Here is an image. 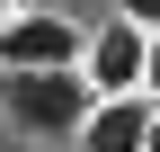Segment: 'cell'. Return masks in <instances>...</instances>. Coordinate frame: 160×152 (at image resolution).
<instances>
[{
    "mask_svg": "<svg viewBox=\"0 0 160 152\" xmlns=\"http://www.w3.org/2000/svg\"><path fill=\"white\" fill-rule=\"evenodd\" d=\"M0 107H9L18 134H36V143H71L80 117H89L98 99H89L80 72H0Z\"/></svg>",
    "mask_w": 160,
    "mask_h": 152,
    "instance_id": "cell-1",
    "label": "cell"
},
{
    "mask_svg": "<svg viewBox=\"0 0 160 152\" xmlns=\"http://www.w3.org/2000/svg\"><path fill=\"white\" fill-rule=\"evenodd\" d=\"M80 36L62 9H9L0 27V72H80Z\"/></svg>",
    "mask_w": 160,
    "mask_h": 152,
    "instance_id": "cell-2",
    "label": "cell"
},
{
    "mask_svg": "<svg viewBox=\"0 0 160 152\" xmlns=\"http://www.w3.org/2000/svg\"><path fill=\"white\" fill-rule=\"evenodd\" d=\"M142 45L151 36L133 27V18H107L98 36H80V81H89V99H133V90H142Z\"/></svg>",
    "mask_w": 160,
    "mask_h": 152,
    "instance_id": "cell-3",
    "label": "cell"
},
{
    "mask_svg": "<svg viewBox=\"0 0 160 152\" xmlns=\"http://www.w3.org/2000/svg\"><path fill=\"white\" fill-rule=\"evenodd\" d=\"M151 107L160 99H142V90H133V99H98L89 117H80V152H142V134H151Z\"/></svg>",
    "mask_w": 160,
    "mask_h": 152,
    "instance_id": "cell-4",
    "label": "cell"
},
{
    "mask_svg": "<svg viewBox=\"0 0 160 152\" xmlns=\"http://www.w3.org/2000/svg\"><path fill=\"white\" fill-rule=\"evenodd\" d=\"M116 18H133V27L151 36V27H160V0H116Z\"/></svg>",
    "mask_w": 160,
    "mask_h": 152,
    "instance_id": "cell-5",
    "label": "cell"
},
{
    "mask_svg": "<svg viewBox=\"0 0 160 152\" xmlns=\"http://www.w3.org/2000/svg\"><path fill=\"white\" fill-rule=\"evenodd\" d=\"M142 99H160V27H151V45H142Z\"/></svg>",
    "mask_w": 160,
    "mask_h": 152,
    "instance_id": "cell-6",
    "label": "cell"
},
{
    "mask_svg": "<svg viewBox=\"0 0 160 152\" xmlns=\"http://www.w3.org/2000/svg\"><path fill=\"white\" fill-rule=\"evenodd\" d=\"M142 152H160V107H151V134H142Z\"/></svg>",
    "mask_w": 160,
    "mask_h": 152,
    "instance_id": "cell-7",
    "label": "cell"
},
{
    "mask_svg": "<svg viewBox=\"0 0 160 152\" xmlns=\"http://www.w3.org/2000/svg\"><path fill=\"white\" fill-rule=\"evenodd\" d=\"M9 9H18V0H0V27H9Z\"/></svg>",
    "mask_w": 160,
    "mask_h": 152,
    "instance_id": "cell-8",
    "label": "cell"
}]
</instances>
